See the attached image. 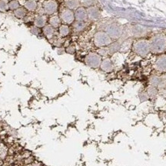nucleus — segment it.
<instances>
[{
  "mask_svg": "<svg viewBox=\"0 0 166 166\" xmlns=\"http://www.w3.org/2000/svg\"><path fill=\"white\" fill-rule=\"evenodd\" d=\"M150 50L156 54L162 53L166 49V39L161 36H157L152 38L149 42Z\"/></svg>",
  "mask_w": 166,
  "mask_h": 166,
  "instance_id": "obj_1",
  "label": "nucleus"
},
{
  "mask_svg": "<svg viewBox=\"0 0 166 166\" xmlns=\"http://www.w3.org/2000/svg\"><path fill=\"white\" fill-rule=\"evenodd\" d=\"M43 33L48 39H52L55 33V28L52 27L50 25H47L43 27Z\"/></svg>",
  "mask_w": 166,
  "mask_h": 166,
  "instance_id": "obj_13",
  "label": "nucleus"
},
{
  "mask_svg": "<svg viewBox=\"0 0 166 166\" xmlns=\"http://www.w3.org/2000/svg\"><path fill=\"white\" fill-rule=\"evenodd\" d=\"M30 32H31L33 34L36 35V36H37V35H39V33H41V29H39V27H37V26H33V27H31V29H30Z\"/></svg>",
  "mask_w": 166,
  "mask_h": 166,
  "instance_id": "obj_28",
  "label": "nucleus"
},
{
  "mask_svg": "<svg viewBox=\"0 0 166 166\" xmlns=\"http://www.w3.org/2000/svg\"><path fill=\"white\" fill-rule=\"evenodd\" d=\"M65 52V49H62V48L58 49V54H59V55H62V54H64Z\"/></svg>",
  "mask_w": 166,
  "mask_h": 166,
  "instance_id": "obj_30",
  "label": "nucleus"
},
{
  "mask_svg": "<svg viewBox=\"0 0 166 166\" xmlns=\"http://www.w3.org/2000/svg\"><path fill=\"white\" fill-rule=\"evenodd\" d=\"M80 3L85 7H91L94 4L95 0H80Z\"/></svg>",
  "mask_w": 166,
  "mask_h": 166,
  "instance_id": "obj_25",
  "label": "nucleus"
},
{
  "mask_svg": "<svg viewBox=\"0 0 166 166\" xmlns=\"http://www.w3.org/2000/svg\"><path fill=\"white\" fill-rule=\"evenodd\" d=\"M147 94H148V97H151V98H153L158 93V89H157V87L153 86V85H150L149 87H148L147 88Z\"/></svg>",
  "mask_w": 166,
  "mask_h": 166,
  "instance_id": "obj_22",
  "label": "nucleus"
},
{
  "mask_svg": "<svg viewBox=\"0 0 166 166\" xmlns=\"http://www.w3.org/2000/svg\"><path fill=\"white\" fill-rule=\"evenodd\" d=\"M61 19L58 16H52L49 19V24L53 28H57L60 26Z\"/></svg>",
  "mask_w": 166,
  "mask_h": 166,
  "instance_id": "obj_19",
  "label": "nucleus"
},
{
  "mask_svg": "<svg viewBox=\"0 0 166 166\" xmlns=\"http://www.w3.org/2000/svg\"><path fill=\"white\" fill-rule=\"evenodd\" d=\"M65 52L72 55V54H74L75 52V47L74 46H72V45L68 46V47L66 48V49H65Z\"/></svg>",
  "mask_w": 166,
  "mask_h": 166,
  "instance_id": "obj_27",
  "label": "nucleus"
},
{
  "mask_svg": "<svg viewBox=\"0 0 166 166\" xmlns=\"http://www.w3.org/2000/svg\"><path fill=\"white\" fill-rule=\"evenodd\" d=\"M79 3V0H66L65 1V5L67 6V8L71 10L78 9Z\"/></svg>",
  "mask_w": 166,
  "mask_h": 166,
  "instance_id": "obj_17",
  "label": "nucleus"
},
{
  "mask_svg": "<svg viewBox=\"0 0 166 166\" xmlns=\"http://www.w3.org/2000/svg\"><path fill=\"white\" fill-rule=\"evenodd\" d=\"M59 33L62 37H65L70 33V29L67 25H62L59 26Z\"/></svg>",
  "mask_w": 166,
  "mask_h": 166,
  "instance_id": "obj_20",
  "label": "nucleus"
},
{
  "mask_svg": "<svg viewBox=\"0 0 166 166\" xmlns=\"http://www.w3.org/2000/svg\"><path fill=\"white\" fill-rule=\"evenodd\" d=\"M155 67L158 72H166V55H161L157 58Z\"/></svg>",
  "mask_w": 166,
  "mask_h": 166,
  "instance_id": "obj_8",
  "label": "nucleus"
},
{
  "mask_svg": "<svg viewBox=\"0 0 166 166\" xmlns=\"http://www.w3.org/2000/svg\"><path fill=\"white\" fill-rule=\"evenodd\" d=\"M74 14H75V19L76 21L85 22L88 19L87 11L84 7H79V8L76 9Z\"/></svg>",
  "mask_w": 166,
  "mask_h": 166,
  "instance_id": "obj_10",
  "label": "nucleus"
},
{
  "mask_svg": "<svg viewBox=\"0 0 166 166\" xmlns=\"http://www.w3.org/2000/svg\"><path fill=\"white\" fill-rule=\"evenodd\" d=\"M139 98H140L141 101L145 102V101H146V100H148L149 97H148L147 92H143L140 93V95H139Z\"/></svg>",
  "mask_w": 166,
  "mask_h": 166,
  "instance_id": "obj_29",
  "label": "nucleus"
},
{
  "mask_svg": "<svg viewBox=\"0 0 166 166\" xmlns=\"http://www.w3.org/2000/svg\"><path fill=\"white\" fill-rule=\"evenodd\" d=\"M87 11V15H88V18L90 20H93V21H95V20H98L100 18V16H101V13H100L99 9V8L95 6H91L88 7L86 9Z\"/></svg>",
  "mask_w": 166,
  "mask_h": 166,
  "instance_id": "obj_9",
  "label": "nucleus"
},
{
  "mask_svg": "<svg viewBox=\"0 0 166 166\" xmlns=\"http://www.w3.org/2000/svg\"><path fill=\"white\" fill-rule=\"evenodd\" d=\"M98 54L99 55H101L102 57H106V56H108L109 55V49H108L107 47L100 48L98 51Z\"/></svg>",
  "mask_w": 166,
  "mask_h": 166,
  "instance_id": "obj_24",
  "label": "nucleus"
},
{
  "mask_svg": "<svg viewBox=\"0 0 166 166\" xmlns=\"http://www.w3.org/2000/svg\"><path fill=\"white\" fill-rule=\"evenodd\" d=\"M9 9L8 3L5 0H0V10L1 11H6Z\"/></svg>",
  "mask_w": 166,
  "mask_h": 166,
  "instance_id": "obj_26",
  "label": "nucleus"
},
{
  "mask_svg": "<svg viewBox=\"0 0 166 166\" xmlns=\"http://www.w3.org/2000/svg\"><path fill=\"white\" fill-rule=\"evenodd\" d=\"M133 50L135 53L141 57H145L149 53V42L145 39H139L133 44Z\"/></svg>",
  "mask_w": 166,
  "mask_h": 166,
  "instance_id": "obj_3",
  "label": "nucleus"
},
{
  "mask_svg": "<svg viewBox=\"0 0 166 166\" xmlns=\"http://www.w3.org/2000/svg\"><path fill=\"white\" fill-rule=\"evenodd\" d=\"M8 6L9 9L14 10V11H15L16 9L19 8L20 4L19 2V1H17V0H11V1L8 3Z\"/></svg>",
  "mask_w": 166,
  "mask_h": 166,
  "instance_id": "obj_23",
  "label": "nucleus"
},
{
  "mask_svg": "<svg viewBox=\"0 0 166 166\" xmlns=\"http://www.w3.org/2000/svg\"><path fill=\"white\" fill-rule=\"evenodd\" d=\"M14 15L17 17V18L22 19L23 17L26 16V8H23V7H19V9H16L14 11Z\"/></svg>",
  "mask_w": 166,
  "mask_h": 166,
  "instance_id": "obj_21",
  "label": "nucleus"
},
{
  "mask_svg": "<svg viewBox=\"0 0 166 166\" xmlns=\"http://www.w3.org/2000/svg\"><path fill=\"white\" fill-rule=\"evenodd\" d=\"M102 70L105 72H112L114 69V65L113 62H112L110 59L109 58H105L102 61L101 65H100Z\"/></svg>",
  "mask_w": 166,
  "mask_h": 166,
  "instance_id": "obj_11",
  "label": "nucleus"
},
{
  "mask_svg": "<svg viewBox=\"0 0 166 166\" xmlns=\"http://www.w3.org/2000/svg\"><path fill=\"white\" fill-rule=\"evenodd\" d=\"M149 83L151 85L155 87H161L164 85V80L162 78L157 75H152L149 78Z\"/></svg>",
  "mask_w": 166,
  "mask_h": 166,
  "instance_id": "obj_12",
  "label": "nucleus"
},
{
  "mask_svg": "<svg viewBox=\"0 0 166 166\" xmlns=\"http://www.w3.org/2000/svg\"><path fill=\"white\" fill-rule=\"evenodd\" d=\"M102 61V56L96 52H90L85 57V63L86 64L87 66L92 68H97L100 67Z\"/></svg>",
  "mask_w": 166,
  "mask_h": 166,
  "instance_id": "obj_4",
  "label": "nucleus"
},
{
  "mask_svg": "<svg viewBox=\"0 0 166 166\" xmlns=\"http://www.w3.org/2000/svg\"><path fill=\"white\" fill-rule=\"evenodd\" d=\"M34 24L35 26L39 28L44 27L45 26H46V18L44 16H37L35 19Z\"/></svg>",
  "mask_w": 166,
  "mask_h": 166,
  "instance_id": "obj_15",
  "label": "nucleus"
},
{
  "mask_svg": "<svg viewBox=\"0 0 166 166\" xmlns=\"http://www.w3.org/2000/svg\"><path fill=\"white\" fill-rule=\"evenodd\" d=\"M60 19L65 24H71L75 21V14L69 9H64L60 14Z\"/></svg>",
  "mask_w": 166,
  "mask_h": 166,
  "instance_id": "obj_6",
  "label": "nucleus"
},
{
  "mask_svg": "<svg viewBox=\"0 0 166 166\" xmlns=\"http://www.w3.org/2000/svg\"><path fill=\"white\" fill-rule=\"evenodd\" d=\"M85 27H86V23H85V22L76 21L75 22H74L73 24L74 30H75V32H77V33L83 31V30L85 29Z\"/></svg>",
  "mask_w": 166,
  "mask_h": 166,
  "instance_id": "obj_16",
  "label": "nucleus"
},
{
  "mask_svg": "<svg viewBox=\"0 0 166 166\" xmlns=\"http://www.w3.org/2000/svg\"><path fill=\"white\" fill-rule=\"evenodd\" d=\"M106 33L112 39H118L122 34V28L116 23H112L106 27Z\"/></svg>",
  "mask_w": 166,
  "mask_h": 166,
  "instance_id": "obj_5",
  "label": "nucleus"
},
{
  "mask_svg": "<svg viewBox=\"0 0 166 166\" xmlns=\"http://www.w3.org/2000/svg\"><path fill=\"white\" fill-rule=\"evenodd\" d=\"M25 8L29 11H35L37 8V2L35 0H27L25 3Z\"/></svg>",
  "mask_w": 166,
  "mask_h": 166,
  "instance_id": "obj_18",
  "label": "nucleus"
},
{
  "mask_svg": "<svg viewBox=\"0 0 166 166\" xmlns=\"http://www.w3.org/2000/svg\"><path fill=\"white\" fill-rule=\"evenodd\" d=\"M121 43L116 42V43H112L109 46H107L108 49H109V55H112V54L116 53V52H118L119 50L121 49Z\"/></svg>",
  "mask_w": 166,
  "mask_h": 166,
  "instance_id": "obj_14",
  "label": "nucleus"
},
{
  "mask_svg": "<svg viewBox=\"0 0 166 166\" xmlns=\"http://www.w3.org/2000/svg\"><path fill=\"white\" fill-rule=\"evenodd\" d=\"M57 9L58 4L55 0H47L43 2V10L47 15H53Z\"/></svg>",
  "mask_w": 166,
  "mask_h": 166,
  "instance_id": "obj_7",
  "label": "nucleus"
},
{
  "mask_svg": "<svg viewBox=\"0 0 166 166\" xmlns=\"http://www.w3.org/2000/svg\"><path fill=\"white\" fill-rule=\"evenodd\" d=\"M93 42L95 46L99 48H103L109 46L111 43H112V39H111L110 36L103 31L97 32L94 35Z\"/></svg>",
  "mask_w": 166,
  "mask_h": 166,
  "instance_id": "obj_2",
  "label": "nucleus"
}]
</instances>
